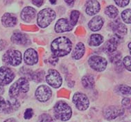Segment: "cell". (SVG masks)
Segmentation results:
<instances>
[{
    "label": "cell",
    "instance_id": "33",
    "mask_svg": "<svg viewBox=\"0 0 131 122\" xmlns=\"http://www.w3.org/2000/svg\"><path fill=\"white\" fill-rule=\"evenodd\" d=\"M38 121L39 122H53L52 117L48 114H42L40 115Z\"/></svg>",
    "mask_w": 131,
    "mask_h": 122
},
{
    "label": "cell",
    "instance_id": "43",
    "mask_svg": "<svg viewBox=\"0 0 131 122\" xmlns=\"http://www.w3.org/2000/svg\"><path fill=\"white\" fill-rule=\"evenodd\" d=\"M4 92V88H3V86L0 85V95L2 94Z\"/></svg>",
    "mask_w": 131,
    "mask_h": 122
},
{
    "label": "cell",
    "instance_id": "14",
    "mask_svg": "<svg viewBox=\"0 0 131 122\" xmlns=\"http://www.w3.org/2000/svg\"><path fill=\"white\" fill-rule=\"evenodd\" d=\"M24 62L29 66H33L36 64L38 61V55L37 52L33 48H29L24 52Z\"/></svg>",
    "mask_w": 131,
    "mask_h": 122
},
{
    "label": "cell",
    "instance_id": "20",
    "mask_svg": "<svg viewBox=\"0 0 131 122\" xmlns=\"http://www.w3.org/2000/svg\"><path fill=\"white\" fill-rule=\"evenodd\" d=\"M103 25V20L100 16H96L91 19L88 24V26L92 31H98L101 29Z\"/></svg>",
    "mask_w": 131,
    "mask_h": 122
},
{
    "label": "cell",
    "instance_id": "37",
    "mask_svg": "<svg viewBox=\"0 0 131 122\" xmlns=\"http://www.w3.org/2000/svg\"><path fill=\"white\" fill-rule=\"evenodd\" d=\"M122 106L124 107H126V108H128L129 106L131 104L130 99L129 98H124L122 101Z\"/></svg>",
    "mask_w": 131,
    "mask_h": 122
},
{
    "label": "cell",
    "instance_id": "2",
    "mask_svg": "<svg viewBox=\"0 0 131 122\" xmlns=\"http://www.w3.org/2000/svg\"><path fill=\"white\" fill-rule=\"evenodd\" d=\"M54 115L57 119L61 121L69 120L72 115V110L71 107L66 102L63 101H58L53 108Z\"/></svg>",
    "mask_w": 131,
    "mask_h": 122
},
{
    "label": "cell",
    "instance_id": "18",
    "mask_svg": "<svg viewBox=\"0 0 131 122\" xmlns=\"http://www.w3.org/2000/svg\"><path fill=\"white\" fill-rule=\"evenodd\" d=\"M36 15V10L34 9V8L27 6L22 10L21 12V18L23 21L29 23V22H31L35 18Z\"/></svg>",
    "mask_w": 131,
    "mask_h": 122
},
{
    "label": "cell",
    "instance_id": "7",
    "mask_svg": "<svg viewBox=\"0 0 131 122\" xmlns=\"http://www.w3.org/2000/svg\"><path fill=\"white\" fill-rule=\"evenodd\" d=\"M46 81L49 85L54 88H58L61 86L62 83V79L61 75L56 70L50 69L48 71V73L46 76Z\"/></svg>",
    "mask_w": 131,
    "mask_h": 122
},
{
    "label": "cell",
    "instance_id": "38",
    "mask_svg": "<svg viewBox=\"0 0 131 122\" xmlns=\"http://www.w3.org/2000/svg\"><path fill=\"white\" fill-rule=\"evenodd\" d=\"M58 61V57L54 56L53 55H52V57H51L49 58V63H51L52 65H56Z\"/></svg>",
    "mask_w": 131,
    "mask_h": 122
},
{
    "label": "cell",
    "instance_id": "41",
    "mask_svg": "<svg viewBox=\"0 0 131 122\" xmlns=\"http://www.w3.org/2000/svg\"><path fill=\"white\" fill-rule=\"evenodd\" d=\"M64 2L69 6H72V5H74L75 0H64Z\"/></svg>",
    "mask_w": 131,
    "mask_h": 122
},
{
    "label": "cell",
    "instance_id": "15",
    "mask_svg": "<svg viewBox=\"0 0 131 122\" xmlns=\"http://www.w3.org/2000/svg\"><path fill=\"white\" fill-rule=\"evenodd\" d=\"M72 28H73V26L71 24V23H69V21L64 18H62L58 20L55 26V31L58 33L68 32V31H72Z\"/></svg>",
    "mask_w": 131,
    "mask_h": 122
},
{
    "label": "cell",
    "instance_id": "3",
    "mask_svg": "<svg viewBox=\"0 0 131 122\" xmlns=\"http://www.w3.org/2000/svg\"><path fill=\"white\" fill-rule=\"evenodd\" d=\"M29 90V84L28 79L21 77L10 86L9 95L10 98H16L19 96L20 92H27Z\"/></svg>",
    "mask_w": 131,
    "mask_h": 122
},
{
    "label": "cell",
    "instance_id": "8",
    "mask_svg": "<svg viewBox=\"0 0 131 122\" xmlns=\"http://www.w3.org/2000/svg\"><path fill=\"white\" fill-rule=\"evenodd\" d=\"M72 101L76 108L81 111L87 110L90 106V101L88 97L81 92L75 93L72 98Z\"/></svg>",
    "mask_w": 131,
    "mask_h": 122
},
{
    "label": "cell",
    "instance_id": "17",
    "mask_svg": "<svg viewBox=\"0 0 131 122\" xmlns=\"http://www.w3.org/2000/svg\"><path fill=\"white\" fill-rule=\"evenodd\" d=\"M11 41L15 44L21 45V46H26L30 43L29 37L24 33L16 32L13 33L11 37Z\"/></svg>",
    "mask_w": 131,
    "mask_h": 122
},
{
    "label": "cell",
    "instance_id": "1",
    "mask_svg": "<svg viewBox=\"0 0 131 122\" xmlns=\"http://www.w3.org/2000/svg\"><path fill=\"white\" fill-rule=\"evenodd\" d=\"M72 43L69 38L60 37L56 38L51 43V50L52 54L56 57H64L72 51Z\"/></svg>",
    "mask_w": 131,
    "mask_h": 122
},
{
    "label": "cell",
    "instance_id": "9",
    "mask_svg": "<svg viewBox=\"0 0 131 122\" xmlns=\"http://www.w3.org/2000/svg\"><path fill=\"white\" fill-rule=\"evenodd\" d=\"M124 113V109L118 106H110L104 108L103 115L105 119L110 121L122 116Z\"/></svg>",
    "mask_w": 131,
    "mask_h": 122
},
{
    "label": "cell",
    "instance_id": "35",
    "mask_svg": "<svg viewBox=\"0 0 131 122\" xmlns=\"http://www.w3.org/2000/svg\"><path fill=\"white\" fill-rule=\"evenodd\" d=\"M116 4L119 7H125L129 4L130 0H114Z\"/></svg>",
    "mask_w": 131,
    "mask_h": 122
},
{
    "label": "cell",
    "instance_id": "29",
    "mask_svg": "<svg viewBox=\"0 0 131 122\" xmlns=\"http://www.w3.org/2000/svg\"><path fill=\"white\" fill-rule=\"evenodd\" d=\"M80 13L78 10H73L70 15V23L72 26H75L79 20Z\"/></svg>",
    "mask_w": 131,
    "mask_h": 122
},
{
    "label": "cell",
    "instance_id": "44",
    "mask_svg": "<svg viewBox=\"0 0 131 122\" xmlns=\"http://www.w3.org/2000/svg\"><path fill=\"white\" fill-rule=\"evenodd\" d=\"M49 1H50L51 4H55L56 3V0H49Z\"/></svg>",
    "mask_w": 131,
    "mask_h": 122
},
{
    "label": "cell",
    "instance_id": "22",
    "mask_svg": "<svg viewBox=\"0 0 131 122\" xmlns=\"http://www.w3.org/2000/svg\"><path fill=\"white\" fill-rule=\"evenodd\" d=\"M85 51V48L83 43H79L77 44L76 47L72 52V57L74 59H80L83 56Z\"/></svg>",
    "mask_w": 131,
    "mask_h": 122
},
{
    "label": "cell",
    "instance_id": "40",
    "mask_svg": "<svg viewBox=\"0 0 131 122\" xmlns=\"http://www.w3.org/2000/svg\"><path fill=\"white\" fill-rule=\"evenodd\" d=\"M7 46V43L6 41L3 39H0V51H2L4 49H5V48Z\"/></svg>",
    "mask_w": 131,
    "mask_h": 122
},
{
    "label": "cell",
    "instance_id": "24",
    "mask_svg": "<svg viewBox=\"0 0 131 122\" xmlns=\"http://www.w3.org/2000/svg\"><path fill=\"white\" fill-rule=\"evenodd\" d=\"M103 42V37L99 34L92 35L89 40V45L90 46H99Z\"/></svg>",
    "mask_w": 131,
    "mask_h": 122
},
{
    "label": "cell",
    "instance_id": "32",
    "mask_svg": "<svg viewBox=\"0 0 131 122\" xmlns=\"http://www.w3.org/2000/svg\"><path fill=\"white\" fill-rule=\"evenodd\" d=\"M123 64L127 70L131 72V57H125L123 59Z\"/></svg>",
    "mask_w": 131,
    "mask_h": 122
},
{
    "label": "cell",
    "instance_id": "25",
    "mask_svg": "<svg viewBox=\"0 0 131 122\" xmlns=\"http://www.w3.org/2000/svg\"><path fill=\"white\" fill-rule=\"evenodd\" d=\"M105 13L110 18H116L119 14V10L114 6H108L105 8Z\"/></svg>",
    "mask_w": 131,
    "mask_h": 122
},
{
    "label": "cell",
    "instance_id": "28",
    "mask_svg": "<svg viewBox=\"0 0 131 122\" xmlns=\"http://www.w3.org/2000/svg\"><path fill=\"white\" fill-rule=\"evenodd\" d=\"M123 21L126 24H131V9H126L122 13Z\"/></svg>",
    "mask_w": 131,
    "mask_h": 122
},
{
    "label": "cell",
    "instance_id": "46",
    "mask_svg": "<svg viewBox=\"0 0 131 122\" xmlns=\"http://www.w3.org/2000/svg\"><path fill=\"white\" fill-rule=\"evenodd\" d=\"M128 108L129 111H130V113H131V104H130V106H129V107Z\"/></svg>",
    "mask_w": 131,
    "mask_h": 122
},
{
    "label": "cell",
    "instance_id": "10",
    "mask_svg": "<svg viewBox=\"0 0 131 122\" xmlns=\"http://www.w3.org/2000/svg\"><path fill=\"white\" fill-rule=\"evenodd\" d=\"M15 78V74L10 68L3 66L0 68V85L5 86L12 82Z\"/></svg>",
    "mask_w": 131,
    "mask_h": 122
},
{
    "label": "cell",
    "instance_id": "12",
    "mask_svg": "<svg viewBox=\"0 0 131 122\" xmlns=\"http://www.w3.org/2000/svg\"><path fill=\"white\" fill-rule=\"evenodd\" d=\"M111 27L115 35L118 36L122 38L123 36L126 35L128 32L126 26L124 24H123L120 19H117L112 23Z\"/></svg>",
    "mask_w": 131,
    "mask_h": 122
},
{
    "label": "cell",
    "instance_id": "39",
    "mask_svg": "<svg viewBox=\"0 0 131 122\" xmlns=\"http://www.w3.org/2000/svg\"><path fill=\"white\" fill-rule=\"evenodd\" d=\"M32 3L37 7H40L44 3V0H32Z\"/></svg>",
    "mask_w": 131,
    "mask_h": 122
},
{
    "label": "cell",
    "instance_id": "21",
    "mask_svg": "<svg viewBox=\"0 0 131 122\" xmlns=\"http://www.w3.org/2000/svg\"><path fill=\"white\" fill-rule=\"evenodd\" d=\"M7 106L5 110V113H10L17 110L20 106V103L16 98H10L7 100Z\"/></svg>",
    "mask_w": 131,
    "mask_h": 122
},
{
    "label": "cell",
    "instance_id": "16",
    "mask_svg": "<svg viewBox=\"0 0 131 122\" xmlns=\"http://www.w3.org/2000/svg\"><path fill=\"white\" fill-rule=\"evenodd\" d=\"M101 5L97 0H88L85 4V11L87 14L92 16L100 11Z\"/></svg>",
    "mask_w": 131,
    "mask_h": 122
},
{
    "label": "cell",
    "instance_id": "36",
    "mask_svg": "<svg viewBox=\"0 0 131 122\" xmlns=\"http://www.w3.org/2000/svg\"><path fill=\"white\" fill-rule=\"evenodd\" d=\"M33 115H34V110H32L31 108H28V109H26L25 113H24V119H29L33 117Z\"/></svg>",
    "mask_w": 131,
    "mask_h": 122
},
{
    "label": "cell",
    "instance_id": "5",
    "mask_svg": "<svg viewBox=\"0 0 131 122\" xmlns=\"http://www.w3.org/2000/svg\"><path fill=\"white\" fill-rule=\"evenodd\" d=\"M3 61L6 65L17 66L21 62V54L17 50H9L3 56Z\"/></svg>",
    "mask_w": 131,
    "mask_h": 122
},
{
    "label": "cell",
    "instance_id": "31",
    "mask_svg": "<svg viewBox=\"0 0 131 122\" xmlns=\"http://www.w3.org/2000/svg\"><path fill=\"white\" fill-rule=\"evenodd\" d=\"M21 74L24 76V78H26V79H32V75H33V71H31L30 69H27L25 67L21 68Z\"/></svg>",
    "mask_w": 131,
    "mask_h": 122
},
{
    "label": "cell",
    "instance_id": "26",
    "mask_svg": "<svg viewBox=\"0 0 131 122\" xmlns=\"http://www.w3.org/2000/svg\"><path fill=\"white\" fill-rule=\"evenodd\" d=\"M45 77V71L42 70H38L33 73L32 75V80L36 82H42Z\"/></svg>",
    "mask_w": 131,
    "mask_h": 122
},
{
    "label": "cell",
    "instance_id": "23",
    "mask_svg": "<svg viewBox=\"0 0 131 122\" xmlns=\"http://www.w3.org/2000/svg\"><path fill=\"white\" fill-rule=\"evenodd\" d=\"M82 84L84 88H85L87 89H90L92 88L94 86V78L92 75H88L84 76L82 78L81 80Z\"/></svg>",
    "mask_w": 131,
    "mask_h": 122
},
{
    "label": "cell",
    "instance_id": "30",
    "mask_svg": "<svg viewBox=\"0 0 131 122\" xmlns=\"http://www.w3.org/2000/svg\"><path fill=\"white\" fill-rule=\"evenodd\" d=\"M109 58H110V61L112 62V63H117L119 61H121V58H122V54L119 52H114L112 54H110V57H109Z\"/></svg>",
    "mask_w": 131,
    "mask_h": 122
},
{
    "label": "cell",
    "instance_id": "6",
    "mask_svg": "<svg viewBox=\"0 0 131 122\" xmlns=\"http://www.w3.org/2000/svg\"><path fill=\"white\" fill-rule=\"evenodd\" d=\"M88 63L91 68L98 72L105 71L107 65V60L105 58L97 55L90 57L88 60Z\"/></svg>",
    "mask_w": 131,
    "mask_h": 122
},
{
    "label": "cell",
    "instance_id": "27",
    "mask_svg": "<svg viewBox=\"0 0 131 122\" xmlns=\"http://www.w3.org/2000/svg\"><path fill=\"white\" fill-rule=\"evenodd\" d=\"M117 91L124 95H130L131 87L126 85H119L117 86Z\"/></svg>",
    "mask_w": 131,
    "mask_h": 122
},
{
    "label": "cell",
    "instance_id": "34",
    "mask_svg": "<svg viewBox=\"0 0 131 122\" xmlns=\"http://www.w3.org/2000/svg\"><path fill=\"white\" fill-rule=\"evenodd\" d=\"M6 106H7V101L2 97L0 96V113L5 112Z\"/></svg>",
    "mask_w": 131,
    "mask_h": 122
},
{
    "label": "cell",
    "instance_id": "19",
    "mask_svg": "<svg viewBox=\"0 0 131 122\" xmlns=\"http://www.w3.org/2000/svg\"><path fill=\"white\" fill-rule=\"evenodd\" d=\"M17 17L13 14L6 12L3 15L2 22L5 27H13L17 24Z\"/></svg>",
    "mask_w": 131,
    "mask_h": 122
},
{
    "label": "cell",
    "instance_id": "42",
    "mask_svg": "<svg viewBox=\"0 0 131 122\" xmlns=\"http://www.w3.org/2000/svg\"><path fill=\"white\" fill-rule=\"evenodd\" d=\"M4 122H17L16 120L15 119H13V118H11V119H8L6 120Z\"/></svg>",
    "mask_w": 131,
    "mask_h": 122
},
{
    "label": "cell",
    "instance_id": "4",
    "mask_svg": "<svg viewBox=\"0 0 131 122\" xmlns=\"http://www.w3.org/2000/svg\"><path fill=\"white\" fill-rule=\"evenodd\" d=\"M55 11L51 8H45L39 12L38 15V26L41 28H46L56 18Z\"/></svg>",
    "mask_w": 131,
    "mask_h": 122
},
{
    "label": "cell",
    "instance_id": "13",
    "mask_svg": "<svg viewBox=\"0 0 131 122\" xmlns=\"http://www.w3.org/2000/svg\"><path fill=\"white\" fill-rule=\"evenodd\" d=\"M120 39H121V37H119L117 35H114V37L110 38L105 44L104 51H105V53L110 55L117 51L118 45L120 42V41H119Z\"/></svg>",
    "mask_w": 131,
    "mask_h": 122
},
{
    "label": "cell",
    "instance_id": "11",
    "mask_svg": "<svg viewBox=\"0 0 131 122\" xmlns=\"http://www.w3.org/2000/svg\"><path fill=\"white\" fill-rule=\"evenodd\" d=\"M52 94L51 90L49 87L45 85H42L37 88L36 91V97L40 102L47 101Z\"/></svg>",
    "mask_w": 131,
    "mask_h": 122
},
{
    "label": "cell",
    "instance_id": "45",
    "mask_svg": "<svg viewBox=\"0 0 131 122\" xmlns=\"http://www.w3.org/2000/svg\"><path fill=\"white\" fill-rule=\"evenodd\" d=\"M128 48H129V50H130V55H131V42L129 43Z\"/></svg>",
    "mask_w": 131,
    "mask_h": 122
}]
</instances>
